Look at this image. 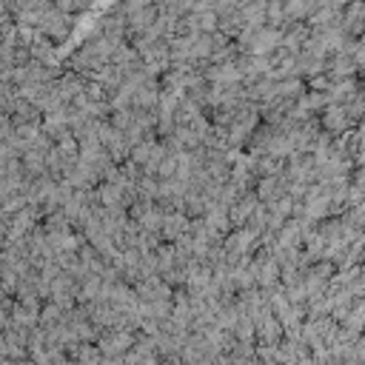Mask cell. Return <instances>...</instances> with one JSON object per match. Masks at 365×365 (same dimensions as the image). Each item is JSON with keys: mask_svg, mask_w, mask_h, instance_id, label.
<instances>
[{"mask_svg": "<svg viewBox=\"0 0 365 365\" xmlns=\"http://www.w3.org/2000/svg\"><path fill=\"white\" fill-rule=\"evenodd\" d=\"M254 334L259 336L262 345H277V339H279V325H277L271 317H262L259 325L254 328Z\"/></svg>", "mask_w": 365, "mask_h": 365, "instance_id": "obj_2", "label": "cell"}, {"mask_svg": "<svg viewBox=\"0 0 365 365\" xmlns=\"http://www.w3.org/2000/svg\"><path fill=\"white\" fill-rule=\"evenodd\" d=\"M131 345H134V336H131L125 328H117V331H108V334H103L97 348H100L106 356L117 359V356H125V354L131 351Z\"/></svg>", "mask_w": 365, "mask_h": 365, "instance_id": "obj_1", "label": "cell"}]
</instances>
